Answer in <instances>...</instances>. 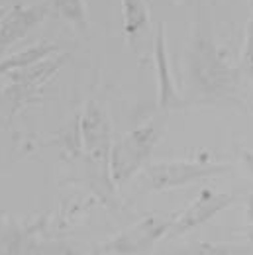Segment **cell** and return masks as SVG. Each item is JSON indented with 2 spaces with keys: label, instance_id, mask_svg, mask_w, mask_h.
Instances as JSON below:
<instances>
[{
  "label": "cell",
  "instance_id": "cell-7",
  "mask_svg": "<svg viewBox=\"0 0 253 255\" xmlns=\"http://www.w3.org/2000/svg\"><path fill=\"white\" fill-rule=\"evenodd\" d=\"M49 2L33 4V6H16L8 14L0 18V49L20 41L32 32L49 12Z\"/></svg>",
  "mask_w": 253,
  "mask_h": 255
},
{
  "label": "cell",
  "instance_id": "cell-5",
  "mask_svg": "<svg viewBox=\"0 0 253 255\" xmlns=\"http://www.w3.org/2000/svg\"><path fill=\"white\" fill-rule=\"evenodd\" d=\"M110 133L112 131L106 112L96 102H89L81 118V135L89 159L104 171L108 169L110 161Z\"/></svg>",
  "mask_w": 253,
  "mask_h": 255
},
{
  "label": "cell",
  "instance_id": "cell-2",
  "mask_svg": "<svg viewBox=\"0 0 253 255\" xmlns=\"http://www.w3.org/2000/svg\"><path fill=\"white\" fill-rule=\"evenodd\" d=\"M159 141V129L155 124L139 126L122 135L110 149V177L114 185H124L147 163L153 147Z\"/></svg>",
  "mask_w": 253,
  "mask_h": 255
},
{
  "label": "cell",
  "instance_id": "cell-1",
  "mask_svg": "<svg viewBox=\"0 0 253 255\" xmlns=\"http://www.w3.org/2000/svg\"><path fill=\"white\" fill-rule=\"evenodd\" d=\"M192 87L198 95L220 98L240 87L242 69L228 61L220 47L202 32H196L189 55Z\"/></svg>",
  "mask_w": 253,
  "mask_h": 255
},
{
  "label": "cell",
  "instance_id": "cell-13",
  "mask_svg": "<svg viewBox=\"0 0 253 255\" xmlns=\"http://www.w3.org/2000/svg\"><path fill=\"white\" fill-rule=\"evenodd\" d=\"M242 159H244V163H246V167L250 169V173L253 175V151L244 149V151H242Z\"/></svg>",
  "mask_w": 253,
  "mask_h": 255
},
{
  "label": "cell",
  "instance_id": "cell-8",
  "mask_svg": "<svg viewBox=\"0 0 253 255\" xmlns=\"http://www.w3.org/2000/svg\"><path fill=\"white\" fill-rule=\"evenodd\" d=\"M153 57H155V73H157V87H159V106L163 110L179 108L183 104V98L179 95L173 73L169 67V55H167V41H165V24L161 22L157 26L155 35V47H153Z\"/></svg>",
  "mask_w": 253,
  "mask_h": 255
},
{
  "label": "cell",
  "instance_id": "cell-12",
  "mask_svg": "<svg viewBox=\"0 0 253 255\" xmlns=\"http://www.w3.org/2000/svg\"><path fill=\"white\" fill-rule=\"evenodd\" d=\"M242 71L248 73V77L253 83V14L246 28V37H244V51H242Z\"/></svg>",
  "mask_w": 253,
  "mask_h": 255
},
{
  "label": "cell",
  "instance_id": "cell-6",
  "mask_svg": "<svg viewBox=\"0 0 253 255\" xmlns=\"http://www.w3.org/2000/svg\"><path fill=\"white\" fill-rule=\"evenodd\" d=\"M232 202H236V198L232 194H226V192H214L210 189L202 191L198 194V198L187 206L183 212L175 214V220L169 228V236H183L190 230L206 224L210 218H214L218 212L226 210Z\"/></svg>",
  "mask_w": 253,
  "mask_h": 255
},
{
  "label": "cell",
  "instance_id": "cell-3",
  "mask_svg": "<svg viewBox=\"0 0 253 255\" xmlns=\"http://www.w3.org/2000/svg\"><path fill=\"white\" fill-rule=\"evenodd\" d=\"M230 165L208 163V161H161L149 165L143 173V183L147 191H169L179 189L189 183L216 177L228 173Z\"/></svg>",
  "mask_w": 253,
  "mask_h": 255
},
{
  "label": "cell",
  "instance_id": "cell-10",
  "mask_svg": "<svg viewBox=\"0 0 253 255\" xmlns=\"http://www.w3.org/2000/svg\"><path fill=\"white\" fill-rule=\"evenodd\" d=\"M122 16L127 35H135L137 32H141L149 22L147 0H122Z\"/></svg>",
  "mask_w": 253,
  "mask_h": 255
},
{
  "label": "cell",
  "instance_id": "cell-15",
  "mask_svg": "<svg viewBox=\"0 0 253 255\" xmlns=\"http://www.w3.org/2000/svg\"><path fill=\"white\" fill-rule=\"evenodd\" d=\"M147 2H149V0H147Z\"/></svg>",
  "mask_w": 253,
  "mask_h": 255
},
{
  "label": "cell",
  "instance_id": "cell-11",
  "mask_svg": "<svg viewBox=\"0 0 253 255\" xmlns=\"http://www.w3.org/2000/svg\"><path fill=\"white\" fill-rule=\"evenodd\" d=\"M49 8L63 18L65 22L73 24L79 30L87 28V14H85V0H49Z\"/></svg>",
  "mask_w": 253,
  "mask_h": 255
},
{
  "label": "cell",
  "instance_id": "cell-14",
  "mask_svg": "<svg viewBox=\"0 0 253 255\" xmlns=\"http://www.w3.org/2000/svg\"><path fill=\"white\" fill-rule=\"evenodd\" d=\"M248 218H250V224H252V240H253V194L250 196V208H248Z\"/></svg>",
  "mask_w": 253,
  "mask_h": 255
},
{
  "label": "cell",
  "instance_id": "cell-9",
  "mask_svg": "<svg viewBox=\"0 0 253 255\" xmlns=\"http://www.w3.org/2000/svg\"><path fill=\"white\" fill-rule=\"evenodd\" d=\"M57 51V45H47V43H39V45H33L28 47L16 55H10L6 59L0 61V75H6V73H12V71H20V69H26V67H32V65L43 61L49 53Z\"/></svg>",
  "mask_w": 253,
  "mask_h": 255
},
{
  "label": "cell",
  "instance_id": "cell-4",
  "mask_svg": "<svg viewBox=\"0 0 253 255\" xmlns=\"http://www.w3.org/2000/svg\"><path fill=\"white\" fill-rule=\"evenodd\" d=\"M175 216L159 218V216H147L143 222L131 226L129 230L122 232L118 238L108 242L100 248V252L108 254H145L151 252L153 246L163 238V234L169 232Z\"/></svg>",
  "mask_w": 253,
  "mask_h": 255
}]
</instances>
